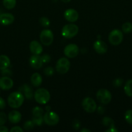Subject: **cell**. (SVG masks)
<instances>
[{"instance_id": "cell-4", "label": "cell", "mask_w": 132, "mask_h": 132, "mask_svg": "<svg viewBox=\"0 0 132 132\" xmlns=\"http://www.w3.org/2000/svg\"><path fill=\"white\" fill-rule=\"evenodd\" d=\"M123 34L120 30L115 29L111 31L109 34V41L110 43L114 46L120 45L123 41Z\"/></svg>"}, {"instance_id": "cell-18", "label": "cell", "mask_w": 132, "mask_h": 132, "mask_svg": "<svg viewBox=\"0 0 132 132\" xmlns=\"http://www.w3.org/2000/svg\"><path fill=\"white\" fill-rule=\"evenodd\" d=\"M8 119L11 123H18L21 119V114L19 112L16 110L11 111L8 115Z\"/></svg>"}, {"instance_id": "cell-2", "label": "cell", "mask_w": 132, "mask_h": 132, "mask_svg": "<svg viewBox=\"0 0 132 132\" xmlns=\"http://www.w3.org/2000/svg\"><path fill=\"white\" fill-rule=\"evenodd\" d=\"M34 97L38 103L40 104H45L50 101V95L47 89L39 88L35 92Z\"/></svg>"}, {"instance_id": "cell-5", "label": "cell", "mask_w": 132, "mask_h": 132, "mask_svg": "<svg viewBox=\"0 0 132 132\" xmlns=\"http://www.w3.org/2000/svg\"><path fill=\"white\" fill-rule=\"evenodd\" d=\"M71 64L70 61L65 57L59 59L56 64V70L60 74H65L69 70Z\"/></svg>"}, {"instance_id": "cell-27", "label": "cell", "mask_w": 132, "mask_h": 132, "mask_svg": "<svg viewBox=\"0 0 132 132\" xmlns=\"http://www.w3.org/2000/svg\"><path fill=\"white\" fill-rule=\"evenodd\" d=\"M34 125L35 124L32 121H27L23 124V128L27 131H29V130H31L34 128Z\"/></svg>"}, {"instance_id": "cell-31", "label": "cell", "mask_w": 132, "mask_h": 132, "mask_svg": "<svg viewBox=\"0 0 132 132\" xmlns=\"http://www.w3.org/2000/svg\"><path fill=\"white\" fill-rule=\"evenodd\" d=\"M54 69L50 67H47V68H45V70H44V73H45L47 76H53V73H54Z\"/></svg>"}, {"instance_id": "cell-22", "label": "cell", "mask_w": 132, "mask_h": 132, "mask_svg": "<svg viewBox=\"0 0 132 132\" xmlns=\"http://www.w3.org/2000/svg\"><path fill=\"white\" fill-rule=\"evenodd\" d=\"M102 124H103L104 126L109 128H115L114 121L109 117H104L103 119H102Z\"/></svg>"}, {"instance_id": "cell-36", "label": "cell", "mask_w": 132, "mask_h": 132, "mask_svg": "<svg viewBox=\"0 0 132 132\" xmlns=\"http://www.w3.org/2000/svg\"><path fill=\"white\" fill-rule=\"evenodd\" d=\"M10 132H23V130L19 126H14L12 127L10 130Z\"/></svg>"}, {"instance_id": "cell-30", "label": "cell", "mask_w": 132, "mask_h": 132, "mask_svg": "<svg viewBox=\"0 0 132 132\" xmlns=\"http://www.w3.org/2000/svg\"><path fill=\"white\" fill-rule=\"evenodd\" d=\"M7 120L6 115L4 112H0V126L5 125Z\"/></svg>"}, {"instance_id": "cell-28", "label": "cell", "mask_w": 132, "mask_h": 132, "mask_svg": "<svg viewBox=\"0 0 132 132\" xmlns=\"http://www.w3.org/2000/svg\"><path fill=\"white\" fill-rule=\"evenodd\" d=\"M32 121L37 126H40L43 122V116L41 117H32Z\"/></svg>"}, {"instance_id": "cell-19", "label": "cell", "mask_w": 132, "mask_h": 132, "mask_svg": "<svg viewBox=\"0 0 132 132\" xmlns=\"http://www.w3.org/2000/svg\"><path fill=\"white\" fill-rule=\"evenodd\" d=\"M31 81L34 86L38 87L42 83V77L40 73H34L31 77Z\"/></svg>"}, {"instance_id": "cell-33", "label": "cell", "mask_w": 132, "mask_h": 132, "mask_svg": "<svg viewBox=\"0 0 132 132\" xmlns=\"http://www.w3.org/2000/svg\"><path fill=\"white\" fill-rule=\"evenodd\" d=\"M1 73L3 76H7V77H9V76H11L12 75V72L10 70L8 69L7 68H5V69L2 70H1Z\"/></svg>"}, {"instance_id": "cell-29", "label": "cell", "mask_w": 132, "mask_h": 132, "mask_svg": "<svg viewBox=\"0 0 132 132\" xmlns=\"http://www.w3.org/2000/svg\"><path fill=\"white\" fill-rule=\"evenodd\" d=\"M40 23L43 27H49L50 25V20L46 17H42L40 19Z\"/></svg>"}, {"instance_id": "cell-8", "label": "cell", "mask_w": 132, "mask_h": 132, "mask_svg": "<svg viewBox=\"0 0 132 132\" xmlns=\"http://www.w3.org/2000/svg\"><path fill=\"white\" fill-rule=\"evenodd\" d=\"M40 41L45 46H49L51 45L54 39V35L53 32L49 29L42 30L40 35Z\"/></svg>"}, {"instance_id": "cell-25", "label": "cell", "mask_w": 132, "mask_h": 132, "mask_svg": "<svg viewBox=\"0 0 132 132\" xmlns=\"http://www.w3.org/2000/svg\"><path fill=\"white\" fill-rule=\"evenodd\" d=\"M122 30L126 34L130 33L132 32V24L129 22L124 23L122 26Z\"/></svg>"}, {"instance_id": "cell-3", "label": "cell", "mask_w": 132, "mask_h": 132, "mask_svg": "<svg viewBox=\"0 0 132 132\" xmlns=\"http://www.w3.org/2000/svg\"><path fill=\"white\" fill-rule=\"evenodd\" d=\"M78 32V27L76 24H67L62 28V35L64 38L71 39L77 35Z\"/></svg>"}, {"instance_id": "cell-11", "label": "cell", "mask_w": 132, "mask_h": 132, "mask_svg": "<svg viewBox=\"0 0 132 132\" xmlns=\"http://www.w3.org/2000/svg\"><path fill=\"white\" fill-rule=\"evenodd\" d=\"M64 17L67 21L71 23L76 21L78 19V13L76 10L72 9H69L64 12Z\"/></svg>"}, {"instance_id": "cell-14", "label": "cell", "mask_w": 132, "mask_h": 132, "mask_svg": "<svg viewBox=\"0 0 132 132\" xmlns=\"http://www.w3.org/2000/svg\"><path fill=\"white\" fill-rule=\"evenodd\" d=\"M94 50L97 53L99 54H105L107 51V46L106 43L101 40H97L93 45Z\"/></svg>"}, {"instance_id": "cell-23", "label": "cell", "mask_w": 132, "mask_h": 132, "mask_svg": "<svg viewBox=\"0 0 132 132\" xmlns=\"http://www.w3.org/2000/svg\"><path fill=\"white\" fill-rule=\"evenodd\" d=\"M3 4L9 10L14 9L16 5V0H3Z\"/></svg>"}, {"instance_id": "cell-37", "label": "cell", "mask_w": 132, "mask_h": 132, "mask_svg": "<svg viewBox=\"0 0 132 132\" xmlns=\"http://www.w3.org/2000/svg\"><path fill=\"white\" fill-rule=\"evenodd\" d=\"M6 106V103L2 97H0V110H3Z\"/></svg>"}, {"instance_id": "cell-20", "label": "cell", "mask_w": 132, "mask_h": 132, "mask_svg": "<svg viewBox=\"0 0 132 132\" xmlns=\"http://www.w3.org/2000/svg\"><path fill=\"white\" fill-rule=\"evenodd\" d=\"M10 64V60L8 56L5 55H0V70L7 68Z\"/></svg>"}, {"instance_id": "cell-13", "label": "cell", "mask_w": 132, "mask_h": 132, "mask_svg": "<svg viewBox=\"0 0 132 132\" xmlns=\"http://www.w3.org/2000/svg\"><path fill=\"white\" fill-rule=\"evenodd\" d=\"M30 65L32 68L34 69H40L43 65V61L41 60V57L39 55H33L30 57L29 59Z\"/></svg>"}, {"instance_id": "cell-35", "label": "cell", "mask_w": 132, "mask_h": 132, "mask_svg": "<svg viewBox=\"0 0 132 132\" xmlns=\"http://www.w3.org/2000/svg\"><path fill=\"white\" fill-rule=\"evenodd\" d=\"M80 126H81V123H80V121L77 119H75V121L72 122V127L74 128V129L75 130H78L80 128Z\"/></svg>"}, {"instance_id": "cell-26", "label": "cell", "mask_w": 132, "mask_h": 132, "mask_svg": "<svg viewBox=\"0 0 132 132\" xmlns=\"http://www.w3.org/2000/svg\"><path fill=\"white\" fill-rule=\"evenodd\" d=\"M124 118L128 124L132 125V110H128L125 112Z\"/></svg>"}, {"instance_id": "cell-7", "label": "cell", "mask_w": 132, "mask_h": 132, "mask_svg": "<svg viewBox=\"0 0 132 132\" xmlns=\"http://www.w3.org/2000/svg\"><path fill=\"white\" fill-rule=\"evenodd\" d=\"M60 121V117L57 113L52 111H47L43 114V122L49 126L57 125Z\"/></svg>"}, {"instance_id": "cell-12", "label": "cell", "mask_w": 132, "mask_h": 132, "mask_svg": "<svg viewBox=\"0 0 132 132\" xmlns=\"http://www.w3.org/2000/svg\"><path fill=\"white\" fill-rule=\"evenodd\" d=\"M14 85L12 79L7 76H3L0 78V88L3 90L11 89Z\"/></svg>"}, {"instance_id": "cell-17", "label": "cell", "mask_w": 132, "mask_h": 132, "mask_svg": "<svg viewBox=\"0 0 132 132\" xmlns=\"http://www.w3.org/2000/svg\"><path fill=\"white\" fill-rule=\"evenodd\" d=\"M19 90L20 92L23 94L24 97L27 98V99H32V97L34 96L33 94V90H32V88L29 86V85L25 84L23 85L20 88H19Z\"/></svg>"}, {"instance_id": "cell-16", "label": "cell", "mask_w": 132, "mask_h": 132, "mask_svg": "<svg viewBox=\"0 0 132 132\" xmlns=\"http://www.w3.org/2000/svg\"><path fill=\"white\" fill-rule=\"evenodd\" d=\"M30 51L32 54L40 55L43 52V47L41 44L37 41H32L29 45Z\"/></svg>"}, {"instance_id": "cell-42", "label": "cell", "mask_w": 132, "mask_h": 132, "mask_svg": "<svg viewBox=\"0 0 132 132\" xmlns=\"http://www.w3.org/2000/svg\"><path fill=\"white\" fill-rule=\"evenodd\" d=\"M61 1H62V2L65 3H67L70 2V1H71V0H61Z\"/></svg>"}, {"instance_id": "cell-43", "label": "cell", "mask_w": 132, "mask_h": 132, "mask_svg": "<svg viewBox=\"0 0 132 132\" xmlns=\"http://www.w3.org/2000/svg\"><path fill=\"white\" fill-rule=\"evenodd\" d=\"M46 110H47V111H50V108L49 106H48L47 107Z\"/></svg>"}, {"instance_id": "cell-32", "label": "cell", "mask_w": 132, "mask_h": 132, "mask_svg": "<svg viewBox=\"0 0 132 132\" xmlns=\"http://www.w3.org/2000/svg\"><path fill=\"white\" fill-rule=\"evenodd\" d=\"M41 60H42L43 63H49V62L50 61V59H51V57H50V56L49 54H44L42 56H41Z\"/></svg>"}, {"instance_id": "cell-1", "label": "cell", "mask_w": 132, "mask_h": 132, "mask_svg": "<svg viewBox=\"0 0 132 132\" xmlns=\"http://www.w3.org/2000/svg\"><path fill=\"white\" fill-rule=\"evenodd\" d=\"M25 97L20 92H14L11 93L8 97V104L11 108H18L23 104Z\"/></svg>"}, {"instance_id": "cell-41", "label": "cell", "mask_w": 132, "mask_h": 132, "mask_svg": "<svg viewBox=\"0 0 132 132\" xmlns=\"http://www.w3.org/2000/svg\"><path fill=\"white\" fill-rule=\"evenodd\" d=\"M87 131L90 132L91 130H87V129H86V128H83V129H82V130H81V132H87Z\"/></svg>"}, {"instance_id": "cell-24", "label": "cell", "mask_w": 132, "mask_h": 132, "mask_svg": "<svg viewBox=\"0 0 132 132\" xmlns=\"http://www.w3.org/2000/svg\"><path fill=\"white\" fill-rule=\"evenodd\" d=\"M32 117H41L43 116V110L39 106L34 107L32 111Z\"/></svg>"}, {"instance_id": "cell-21", "label": "cell", "mask_w": 132, "mask_h": 132, "mask_svg": "<svg viewBox=\"0 0 132 132\" xmlns=\"http://www.w3.org/2000/svg\"><path fill=\"white\" fill-rule=\"evenodd\" d=\"M124 92L128 97H132V79H129L126 81L124 87Z\"/></svg>"}, {"instance_id": "cell-39", "label": "cell", "mask_w": 132, "mask_h": 132, "mask_svg": "<svg viewBox=\"0 0 132 132\" xmlns=\"http://www.w3.org/2000/svg\"><path fill=\"white\" fill-rule=\"evenodd\" d=\"M9 131V129L5 126H0V132H8Z\"/></svg>"}, {"instance_id": "cell-34", "label": "cell", "mask_w": 132, "mask_h": 132, "mask_svg": "<svg viewBox=\"0 0 132 132\" xmlns=\"http://www.w3.org/2000/svg\"><path fill=\"white\" fill-rule=\"evenodd\" d=\"M113 85L114 86H116V87H119V86H121L123 83V79L120 78H117L116 79H115L113 81Z\"/></svg>"}, {"instance_id": "cell-6", "label": "cell", "mask_w": 132, "mask_h": 132, "mask_svg": "<svg viewBox=\"0 0 132 132\" xmlns=\"http://www.w3.org/2000/svg\"><path fill=\"white\" fill-rule=\"evenodd\" d=\"M97 99L98 101L103 104H107L111 102L112 96L108 90L100 89L97 93Z\"/></svg>"}, {"instance_id": "cell-9", "label": "cell", "mask_w": 132, "mask_h": 132, "mask_svg": "<svg viewBox=\"0 0 132 132\" xmlns=\"http://www.w3.org/2000/svg\"><path fill=\"white\" fill-rule=\"evenodd\" d=\"M83 108L87 113H93L97 110V103L91 97H85L82 103Z\"/></svg>"}, {"instance_id": "cell-40", "label": "cell", "mask_w": 132, "mask_h": 132, "mask_svg": "<svg viewBox=\"0 0 132 132\" xmlns=\"http://www.w3.org/2000/svg\"><path fill=\"white\" fill-rule=\"evenodd\" d=\"M106 132H117L118 130L115 128H110L107 129L106 130Z\"/></svg>"}, {"instance_id": "cell-15", "label": "cell", "mask_w": 132, "mask_h": 132, "mask_svg": "<svg viewBox=\"0 0 132 132\" xmlns=\"http://www.w3.org/2000/svg\"><path fill=\"white\" fill-rule=\"evenodd\" d=\"M14 21V16L10 13H3L0 14V24L2 25H9Z\"/></svg>"}, {"instance_id": "cell-10", "label": "cell", "mask_w": 132, "mask_h": 132, "mask_svg": "<svg viewBox=\"0 0 132 132\" xmlns=\"http://www.w3.org/2000/svg\"><path fill=\"white\" fill-rule=\"evenodd\" d=\"M65 55L69 58H74L78 55L79 53V48L75 44H69L64 48Z\"/></svg>"}, {"instance_id": "cell-38", "label": "cell", "mask_w": 132, "mask_h": 132, "mask_svg": "<svg viewBox=\"0 0 132 132\" xmlns=\"http://www.w3.org/2000/svg\"><path fill=\"white\" fill-rule=\"evenodd\" d=\"M97 109L99 113H104V112H105V108L103 106H99Z\"/></svg>"}]
</instances>
